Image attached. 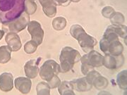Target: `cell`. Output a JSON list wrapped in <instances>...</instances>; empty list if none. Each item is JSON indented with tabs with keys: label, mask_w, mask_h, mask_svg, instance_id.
Listing matches in <instances>:
<instances>
[{
	"label": "cell",
	"mask_w": 127,
	"mask_h": 95,
	"mask_svg": "<svg viewBox=\"0 0 127 95\" xmlns=\"http://www.w3.org/2000/svg\"><path fill=\"white\" fill-rule=\"evenodd\" d=\"M25 0H0V21L7 23L19 17L24 11Z\"/></svg>",
	"instance_id": "6da1fadb"
},
{
	"label": "cell",
	"mask_w": 127,
	"mask_h": 95,
	"mask_svg": "<svg viewBox=\"0 0 127 95\" xmlns=\"http://www.w3.org/2000/svg\"><path fill=\"white\" fill-rule=\"evenodd\" d=\"M70 34L78 41L82 49L86 53L93 49L97 43V41L95 37L86 33L80 25H73L70 28Z\"/></svg>",
	"instance_id": "7a4b0ae2"
},
{
	"label": "cell",
	"mask_w": 127,
	"mask_h": 95,
	"mask_svg": "<svg viewBox=\"0 0 127 95\" xmlns=\"http://www.w3.org/2000/svg\"><path fill=\"white\" fill-rule=\"evenodd\" d=\"M81 54L78 50L70 47H65L61 51L59 56L60 60V71L63 73L72 70L75 63L81 59Z\"/></svg>",
	"instance_id": "3957f363"
},
{
	"label": "cell",
	"mask_w": 127,
	"mask_h": 95,
	"mask_svg": "<svg viewBox=\"0 0 127 95\" xmlns=\"http://www.w3.org/2000/svg\"><path fill=\"white\" fill-rule=\"evenodd\" d=\"M30 22V16L26 11H23L21 15L15 18L14 20L9 23L2 24V29L6 32H15L18 33L22 31L28 26V24Z\"/></svg>",
	"instance_id": "277c9868"
},
{
	"label": "cell",
	"mask_w": 127,
	"mask_h": 95,
	"mask_svg": "<svg viewBox=\"0 0 127 95\" xmlns=\"http://www.w3.org/2000/svg\"><path fill=\"white\" fill-rule=\"evenodd\" d=\"M60 71V65L52 59L47 60L39 69L40 77L46 82L50 80L56 75H58Z\"/></svg>",
	"instance_id": "5b68a950"
},
{
	"label": "cell",
	"mask_w": 127,
	"mask_h": 95,
	"mask_svg": "<svg viewBox=\"0 0 127 95\" xmlns=\"http://www.w3.org/2000/svg\"><path fill=\"white\" fill-rule=\"evenodd\" d=\"M28 31L31 35L32 40L35 42L37 45L42 44L44 37V30L40 23L36 21H30L28 24Z\"/></svg>",
	"instance_id": "8992f818"
},
{
	"label": "cell",
	"mask_w": 127,
	"mask_h": 95,
	"mask_svg": "<svg viewBox=\"0 0 127 95\" xmlns=\"http://www.w3.org/2000/svg\"><path fill=\"white\" fill-rule=\"evenodd\" d=\"M124 62V56L122 54L119 56H113V55L107 54L103 56L102 66L110 70H115L117 68L121 67Z\"/></svg>",
	"instance_id": "52a82bcc"
},
{
	"label": "cell",
	"mask_w": 127,
	"mask_h": 95,
	"mask_svg": "<svg viewBox=\"0 0 127 95\" xmlns=\"http://www.w3.org/2000/svg\"><path fill=\"white\" fill-rule=\"evenodd\" d=\"M80 60L85 61L87 63H88L93 68H97L102 66L103 56H102V54L97 51L91 50L89 52H88V54L81 56Z\"/></svg>",
	"instance_id": "ba28073f"
},
{
	"label": "cell",
	"mask_w": 127,
	"mask_h": 95,
	"mask_svg": "<svg viewBox=\"0 0 127 95\" xmlns=\"http://www.w3.org/2000/svg\"><path fill=\"white\" fill-rule=\"evenodd\" d=\"M41 58L39 57L37 59H31L27 61L24 66V71L26 77L30 79L35 78L39 74L38 65L40 62Z\"/></svg>",
	"instance_id": "9c48e42d"
},
{
	"label": "cell",
	"mask_w": 127,
	"mask_h": 95,
	"mask_svg": "<svg viewBox=\"0 0 127 95\" xmlns=\"http://www.w3.org/2000/svg\"><path fill=\"white\" fill-rule=\"evenodd\" d=\"M14 85L21 93L26 95L31 91L32 82L28 77H18L15 79Z\"/></svg>",
	"instance_id": "30bf717a"
},
{
	"label": "cell",
	"mask_w": 127,
	"mask_h": 95,
	"mask_svg": "<svg viewBox=\"0 0 127 95\" xmlns=\"http://www.w3.org/2000/svg\"><path fill=\"white\" fill-rule=\"evenodd\" d=\"M14 87V77L10 72H3L0 75V90L9 92Z\"/></svg>",
	"instance_id": "8fae6325"
},
{
	"label": "cell",
	"mask_w": 127,
	"mask_h": 95,
	"mask_svg": "<svg viewBox=\"0 0 127 95\" xmlns=\"http://www.w3.org/2000/svg\"><path fill=\"white\" fill-rule=\"evenodd\" d=\"M5 41L7 45L11 49L12 51H17L22 47L20 37L15 32H8L5 37Z\"/></svg>",
	"instance_id": "7c38bea8"
},
{
	"label": "cell",
	"mask_w": 127,
	"mask_h": 95,
	"mask_svg": "<svg viewBox=\"0 0 127 95\" xmlns=\"http://www.w3.org/2000/svg\"><path fill=\"white\" fill-rule=\"evenodd\" d=\"M39 1L42 6L44 14L50 18L55 17L57 6L55 0H39Z\"/></svg>",
	"instance_id": "4fadbf2b"
},
{
	"label": "cell",
	"mask_w": 127,
	"mask_h": 95,
	"mask_svg": "<svg viewBox=\"0 0 127 95\" xmlns=\"http://www.w3.org/2000/svg\"><path fill=\"white\" fill-rule=\"evenodd\" d=\"M70 82L72 84L73 90L78 92H88L91 90L93 87L91 83L88 82L86 77L75 79Z\"/></svg>",
	"instance_id": "5bb4252c"
},
{
	"label": "cell",
	"mask_w": 127,
	"mask_h": 95,
	"mask_svg": "<svg viewBox=\"0 0 127 95\" xmlns=\"http://www.w3.org/2000/svg\"><path fill=\"white\" fill-rule=\"evenodd\" d=\"M58 91L61 95H74L72 84L71 82L62 81L58 86Z\"/></svg>",
	"instance_id": "9a60e30c"
},
{
	"label": "cell",
	"mask_w": 127,
	"mask_h": 95,
	"mask_svg": "<svg viewBox=\"0 0 127 95\" xmlns=\"http://www.w3.org/2000/svg\"><path fill=\"white\" fill-rule=\"evenodd\" d=\"M11 51L12 50L8 45L0 47V63L9 62L11 58Z\"/></svg>",
	"instance_id": "2e32d148"
},
{
	"label": "cell",
	"mask_w": 127,
	"mask_h": 95,
	"mask_svg": "<svg viewBox=\"0 0 127 95\" xmlns=\"http://www.w3.org/2000/svg\"><path fill=\"white\" fill-rule=\"evenodd\" d=\"M108 28L114 31L118 36L121 37L122 38L127 40V27L126 25H117V24H112L108 26Z\"/></svg>",
	"instance_id": "e0dca14e"
},
{
	"label": "cell",
	"mask_w": 127,
	"mask_h": 95,
	"mask_svg": "<svg viewBox=\"0 0 127 95\" xmlns=\"http://www.w3.org/2000/svg\"><path fill=\"white\" fill-rule=\"evenodd\" d=\"M93 85L95 87L96 89L102 90L106 88L108 85V80L106 77L99 75L97 77L95 78L93 82Z\"/></svg>",
	"instance_id": "ac0fdd59"
},
{
	"label": "cell",
	"mask_w": 127,
	"mask_h": 95,
	"mask_svg": "<svg viewBox=\"0 0 127 95\" xmlns=\"http://www.w3.org/2000/svg\"><path fill=\"white\" fill-rule=\"evenodd\" d=\"M117 82L119 87L124 90H127V71L124 70L119 72L117 77Z\"/></svg>",
	"instance_id": "d6986e66"
},
{
	"label": "cell",
	"mask_w": 127,
	"mask_h": 95,
	"mask_svg": "<svg viewBox=\"0 0 127 95\" xmlns=\"http://www.w3.org/2000/svg\"><path fill=\"white\" fill-rule=\"evenodd\" d=\"M50 85L47 82H40L37 84L36 87L37 95H50Z\"/></svg>",
	"instance_id": "ffe728a7"
},
{
	"label": "cell",
	"mask_w": 127,
	"mask_h": 95,
	"mask_svg": "<svg viewBox=\"0 0 127 95\" xmlns=\"http://www.w3.org/2000/svg\"><path fill=\"white\" fill-rule=\"evenodd\" d=\"M52 26L56 30H62L66 26V20L64 17H57L52 21Z\"/></svg>",
	"instance_id": "44dd1931"
},
{
	"label": "cell",
	"mask_w": 127,
	"mask_h": 95,
	"mask_svg": "<svg viewBox=\"0 0 127 95\" xmlns=\"http://www.w3.org/2000/svg\"><path fill=\"white\" fill-rule=\"evenodd\" d=\"M24 6V11H26L29 15H32L36 11L37 4L33 0H25Z\"/></svg>",
	"instance_id": "7402d4cb"
},
{
	"label": "cell",
	"mask_w": 127,
	"mask_h": 95,
	"mask_svg": "<svg viewBox=\"0 0 127 95\" xmlns=\"http://www.w3.org/2000/svg\"><path fill=\"white\" fill-rule=\"evenodd\" d=\"M110 21L112 24L117 25H123L125 22L124 16L120 12H114V14L109 18Z\"/></svg>",
	"instance_id": "603a6c76"
},
{
	"label": "cell",
	"mask_w": 127,
	"mask_h": 95,
	"mask_svg": "<svg viewBox=\"0 0 127 95\" xmlns=\"http://www.w3.org/2000/svg\"><path fill=\"white\" fill-rule=\"evenodd\" d=\"M37 45L35 42L31 40L27 42L25 45H24V51H26V54H31L36 51L37 48Z\"/></svg>",
	"instance_id": "cb8c5ba5"
},
{
	"label": "cell",
	"mask_w": 127,
	"mask_h": 95,
	"mask_svg": "<svg viewBox=\"0 0 127 95\" xmlns=\"http://www.w3.org/2000/svg\"><path fill=\"white\" fill-rule=\"evenodd\" d=\"M114 12H115V11L112 6H105L102 9V15L104 16V18H109L114 14Z\"/></svg>",
	"instance_id": "d4e9b609"
},
{
	"label": "cell",
	"mask_w": 127,
	"mask_h": 95,
	"mask_svg": "<svg viewBox=\"0 0 127 95\" xmlns=\"http://www.w3.org/2000/svg\"><path fill=\"white\" fill-rule=\"evenodd\" d=\"M99 75H100V72L96 71L95 70H93V71H90V72H88L87 73V80H88V82L89 83H91V85H93V80H94L95 78L97 77Z\"/></svg>",
	"instance_id": "484cf974"
},
{
	"label": "cell",
	"mask_w": 127,
	"mask_h": 95,
	"mask_svg": "<svg viewBox=\"0 0 127 95\" xmlns=\"http://www.w3.org/2000/svg\"><path fill=\"white\" fill-rule=\"evenodd\" d=\"M81 72L83 75H86L88 72L94 70V68L90 66L88 63H87L85 61L81 60Z\"/></svg>",
	"instance_id": "4316f807"
},
{
	"label": "cell",
	"mask_w": 127,
	"mask_h": 95,
	"mask_svg": "<svg viewBox=\"0 0 127 95\" xmlns=\"http://www.w3.org/2000/svg\"><path fill=\"white\" fill-rule=\"evenodd\" d=\"M47 82L49 84L51 89H55L56 87H58L59 84L61 83V80H60L59 77L57 76V75H56L50 80V81Z\"/></svg>",
	"instance_id": "83f0119b"
},
{
	"label": "cell",
	"mask_w": 127,
	"mask_h": 95,
	"mask_svg": "<svg viewBox=\"0 0 127 95\" xmlns=\"http://www.w3.org/2000/svg\"><path fill=\"white\" fill-rule=\"evenodd\" d=\"M55 1L57 4L62 6H67L71 3L70 0H55Z\"/></svg>",
	"instance_id": "f1b7e54d"
},
{
	"label": "cell",
	"mask_w": 127,
	"mask_h": 95,
	"mask_svg": "<svg viewBox=\"0 0 127 95\" xmlns=\"http://www.w3.org/2000/svg\"><path fill=\"white\" fill-rule=\"evenodd\" d=\"M5 34V32L3 30H0V40L2 39V37L4 36V35Z\"/></svg>",
	"instance_id": "f546056e"
},
{
	"label": "cell",
	"mask_w": 127,
	"mask_h": 95,
	"mask_svg": "<svg viewBox=\"0 0 127 95\" xmlns=\"http://www.w3.org/2000/svg\"><path fill=\"white\" fill-rule=\"evenodd\" d=\"M71 1H73V2H78V1H80L81 0H70Z\"/></svg>",
	"instance_id": "4dcf8cb0"
},
{
	"label": "cell",
	"mask_w": 127,
	"mask_h": 95,
	"mask_svg": "<svg viewBox=\"0 0 127 95\" xmlns=\"http://www.w3.org/2000/svg\"><path fill=\"white\" fill-rule=\"evenodd\" d=\"M0 23H1V21H0Z\"/></svg>",
	"instance_id": "1f68e13d"
},
{
	"label": "cell",
	"mask_w": 127,
	"mask_h": 95,
	"mask_svg": "<svg viewBox=\"0 0 127 95\" xmlns=\"http://www.w3.org/2000/svg\"><path fill=\"white\" fill-rule=\"evenodd\" d=\"M33 1H35V0H33Z\"/></svg>",
	"instance_id": "d6a6232c"
}]
</instances>
